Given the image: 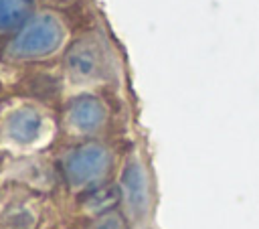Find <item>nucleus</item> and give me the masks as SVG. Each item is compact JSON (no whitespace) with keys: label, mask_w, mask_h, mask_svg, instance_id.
<instances>
[{"label":"nucleus","mask_w":259,"mask_h":229,"mask_svg":"<svg viewBox=\"0 0 259 229\" xmlns=\"http://www.w3.org/2000/svg\"><path fill=\"white\" fill-rule=\"evenodd\" d=\"M63 41V28L53 16H40L32 22H28L18 36L10 43L8 51L14 57L20 59H32V57H45L59 49Z\"/></svg>","instance_id":"nucleus-1"},{"label":"nucleus","mask_w":259,"mask_h":229,"mask_svg":"<svg viewBox=\"0 0 259 229\" xmlns=\"http://www.w3.org/2000/svg\"><path fill=\"white\" fill-rule=\"evenodd\" d=\"M34 0H0V30H12L30 16Z\"/></svg>","instance_id":"nucleus-3"},{"label":"nucleus","mask_w":259,"mask_h":229,"mask_svg":"<svg viewBox=\"0 0 259 229\" xmlns=\"http://www.w3.org/2000/svg\"><path fill=\"white\" fill-rule=\"evenodd\" d=\"M103 45L97 39H81L79 43L73 45L69 53V65L71 73L83 75V77H93L99 73L103 65Z\"/></svg>","instance_id":"nucleus-2"}]
</instances>
